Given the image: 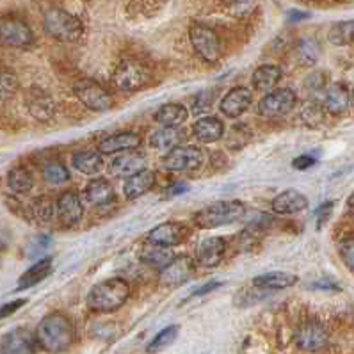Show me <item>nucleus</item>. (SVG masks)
Here are the masks:
<instances>
[{
  "label": "nucleus",
  "instance_id": "f257e3e1",
  "mask_svg": "<svg viewBox=\"0 0 354 354\" xmlns=\"http://www.w3.org/2000/svg\"><path fill=\"white\" fill-rule=\"evenodd\" d=\"M75 326L64 313H48L36 328L38 346L48 353H63L75 342Z\"/></svg>",
  "mask_w": 354,
  "mask_h": 354
},
{
  "label": "nucleus",
  "instance_id": "f03ea898",
  "mask_svg": "<svg viewBox=\"0 0 354 354\" xmlns=\"http://www.w3.org/2000/svg\"><path fill=\"white\" fill-rule=\"evenodd\" d=\"M130 285L123 278H109L96 283L88 294V306L93 312L111 313L120 310L130 297Z\"/></svg>",
  "mask_w": 354,
  "mask_h": 354
},
{
  "label": "nucleus",
  "instance_id": "7ed1b4c3",
  "mask_svg": "<svg viewBox=\"0 0 354 354\" xmlns=\"http://www.w3.org/2000/svg\"><path fill=\"white\" fill-rule=\"evenodd\" d=\"M246 214V205L239 200H230V201H216L212 205H207L201 210H198L192 216V223L198 228L203 230H212L219 228V226L232 225L237 223L241 217Z\"/></svg>",
  "mask_w": 354,
  "mask_h": 354
},
{
  "label": "nucleus",
  "instance_id": "20e7f679",
  "mask_svg": "<svg viewBox=\"0 0 354 354\" xmlns=\"http://www.w3.org/2000/svg\"><path fill=\"white\" fill-rule=\"evenodd\" d=\"M43 26H45L46 32L57 41L75 43L84 36L82 21L64 9H48L43 18Z\"/></svg>",
  "mask_w": 354,
  "mask_h": 354
},
{
  "label": "nucleus",
  "instance_id": "39448f33",
  "mask_svg": "<svg viewBox=\"0 0 354 354\" xmlns=\"http://www.w3.org/2000/svg\"><path fill=\"white\" fill-rule=\"evenodd\" d=\"M189 39L198 55L210 64H216L223 57V43L219 34L205 24H192Z\"/></svg>",
  "mask_w": 354,
  "mask_h": 354
},
{
  "label": "nucleus",
  "instance_id": "423d86ee",
  "mask_svg": "<svg viewBox=\"0 0 354 354\" xmlns=\"http://www.w3.org/2000/svg\"><path fill=\"white\" fill-rule=\"evenodd\" d=\"M150 80V71L138 59H125L121 61L113 75V82L118 91L136 93L146 86Z\"/></svg>",
  "mask_w": 354,
  "mask_h": 354
},
{
  "label": "nucleus",
  "instance_id": "0eeeda50",
  "mask_svg": "<svg viewBox=\"0 0 354 354\" xmlns=\"http://www.w3.org/2000/svg\"><path fill=\"white\" fill-rule=\"evenodd\" d=\"M205 162H207V153L198 146H175L162 158V166L175 173L200 169Z\"/></svg>",
  "mask_w": 354,
  "mask_h": 354
},
{
  "label": "nucleus",
  "instance_id": "6e6552de",
  "mask_svg": "<svg viewBox=\"0 0 354 354\" xmlns=\"http://www.w3.org/2000/svg\"><path fill=\"white\" fill-rule=\"evenodd\" d=\"M73 93L84 107L91 109L95 113H107L114 105L113 95L95 80L84 79L73 86Z\"/></svg>",
  "mask_w": 354,
  "mask_h": 354
},
{
  "label": "nucleus",
  "instance_id": "1a4fd4ad",
  "mask_svg": "<svg viewBox=\"0 0 354 354\" xmlns=\"http://www.w3.org/2000/svg\"><path fill=\"white\" fill-rule=\"evenodd\" d=\"M296 102L297 95L292 89H272L259 102L257 113L267 120H276V118H281L290 113L292 109L296 107Z\"/></svg>",
  "mask_w": 354,
  "mask_h": 354
},
{
  "label": "nucleus",
  "instance_id": "9d476101",
  "mask_svg": "<svg viewBox=\"0 0 354 354\" xmlns=\"http://www.w3.org/2000/svg\"><path fill=\"white\" fill-rule=\"evenodd\" d=\"M0 41L11 48H27L32 45L34 34L26 21L9 17L0 21Z\"/></svg>",
  "mask_w": 354,
  "mask_h": 354
},
{
  "label": "nucleus",
  "instance_id": "9b49d317",
  "mask_svg": "<svg viewBox=\"0 0 354 354\" xmlns=\"http://www.w3.org/2000/svg\"><path fill=\"white\" fill-rule=\"evenodd\" d=\"M294 340L299 349L306 351V353H317L328 346L329 333L328 329L319 322H304L296 329Z\"/></svg>",
  "mask_w": 354,
  "mask_h": 354
},
{
  "label": "nucleus",
  "instance_id": "f8f14e48",
  "mask_svg": "<svg viewBox=\"0 0 354 354\" xmlns=\"http://www.w3.org/2000/svg\"><path fill=\"white\" fill-rule=\"evenodd\" d=\"M194 269H196V266H194L191 257L180 254V257H175L171 260L164 269H160L158 279L166 287H180V285L187 283V279L194 274Z\"/></svg>",
  "mask_w": 354,
  "mask_h": 354
},
{
  "label": "nucleus",
  "instance_id": "ddd939ff",
  "mask_svg": "<svg viewBox=\"0 0 354 354\" xmlns=\"http://www.w3.org/2000/svg\"><path fill=\"white\" fill-rule=\"evenodd\" d=\"M36 346H38L36 333H30L27 328L13 329L0 340L2 354H34Z\"/></svg>",
  "mask_w": 354,
  "mask_h": 354
},
{
  "label": "nucleus",
  "instance_id": "4468645a",
  "mask_svg": "<svg viewBox=\"0 0 354 354\" xmlns=\"http://www.w3.org/2000/svg\"><path fill=\"white\" fill-rule=\"evenodd\" d=\"M187 228L180 223H162V225L155 226L150 230L148 234V244H155V246H166V248H175L178 246L180 242H184L187 237Z\"/></svg>",
  "mask_w": 354,
  "mask_h": 354
},
{
  "label": "nucleus",
  "instance_id": "2eb2a0df",
  "mask_svg": "<svg viewBox=\"0 0 354 354\" xmlns=\"http://www.w3.org/2000/svg\"><path fill=\"white\" fill-rule=\"evenodd\" d=\"M253 104V95L248 88H242V86H237V88L230 89L225 96L219 102V111L225 114L226 118H239L246 113L248 109Z\"/></svg>",
  "mask_w": 354,
  "mask_h": 354
},
{
  "label": "nucleus",
  "instance_id": "dca6fc26",
  "mask_svg": "<svg viewBox=\"0 0 354 354\" xmlns=\"http://www.w3.org/2000/svg\"><path fill=\"white\" fill-rule=\"evenodd\" d=\"M59 221L64 226H73L84 217V205L77 191H64L55 203Z\"/></svg>",
  "mask_w": 354,
  "mask_h": 354
},
{
  "label": "nucleus",
  "instance_id": "f3484780",
  "mask_svg": "<svg viewBox=\"0 0 354 354\" xmlns=\"http://www.w3.org/2000/svg\"><path fill=\"white\" fill-rule=\"evenodd\" d=\"M142 145V139L139 133L132 132V130H121V132L113 133L105 138L104 141L98 145V151L102 155H113L118 151H133L138 150Z\"/></svg>",
  "mask_w": 354,
  "mask_h": 354
},
{
  "label": "nucleus",
  "instance_id": "a211bd4d",
  "mask_svg": "<svg viewBox=\"0 0 354 354\" xmlns=\"http://www.w3.org/2000/svg\"><path fill=\"white\" fill-rule=\"evenodd\" d=\"M84 198L91 207L105 209V207H111L116 201V191H114L109 180L95 178L84 189Z\"/></svg>",
  "mask_w": 354,
  "mask_h": 354
},
{
  "label": "nucleus",
  "instance_id": "6ab92c4d",
  "mask_svg": "<svg viewBox=\"0 0 354 354\" xmlns=\"http://www.w3.org/2000/svg\"><path fill=\"white\" fill-rule=\"evenodd\" d=\"M271 209L272 212L281 214V216H294L308 209V198L296 189H287L272 200Z\"/></svg>",
  "mask_w": 354,
  "mask_h": 354
},
{
  "label": "nucleus",
  "instance_id": "aec40b11",
  "mask_svg": "<svg viewBox=\"0 0 354 354\" xmlns=\"http://www.w3.org/2000/svg\"><path fill=\"white\" fill-rule=\"evenodd\" d=\"M26 104L30 116L38 121H50L55 116V104L52 96L41 89H32L27 93Z\"/></svg>",
  "mask_w": 354,
  "mask_h": 354
},
{
  "label": "nucleus",
  "instance_id": "412c9836",
  "mask_svg": "<svg viewBox=\"0 0 354 354\" xmlns=\"http://www.w3.org/2000/svg\"><path fill=\"white\" fill-rule=\"evenodd\" d=\"M146 157L142 153H138V151H130V153L120 155L111 162L109 166V171L111 175L120 176V178H129V176L136 175L139 171L146 169Z\"/></svg>",
  "mask_w": 354,
  "mask_h": 354
},
{
  "label": "nucleus",
  "instance_id": "4be33fe9",
  "mask_svg": "<svg viewBox=\"0 0 354 354\" xmlns=\"http://www.w3.org/2000/svg\"><path fill=\"white\" fill-rule=\"evenodd\" d=\"M226 251V242L223 237H207L200 242L198 246V262L203 267H212L219 266L225 257Z\"/></svg>",
  "mask_w": 354,
  "mask_h": 354
},
{
  "label": "nucleus",
  "instance_id": "5701e85b",
  "mask_svg": "<svg viewBox=\"0 0 354 354\" xmlns=\"http://www.w3.org/2000/svg\"><path fill=\"white\" fill-rule=\"evenodd\" d=\"M324 109L331 114H344L351 105V93L347 86L340 82L331 84L324 91Z\"/></svg>",
  "mask_w": 354,
  "mask_h": 354
},
{
  "label": "nucleus",
  "instance_id": "b1692460",
  "mask_svg": "<svg viewBox=\"0 0 354 354\" xmlns=\"http://www.w3.org/2000/svg\"><path fill=\"white\" fill-rule=\"evenodd\" d=\"M192 136L201 142H216L225 136V123L216 116H205L192 125Z\"/></svg>",
  "mask_w": 354,
  "mask_h": 354
},
{
  "label": "nucleus",
  "instance_id": "393cba45",
  "mask_svg": "<svg viewBox=\"0 0 354 354\" xmlns=\"http://www.w3.org/2000/svg\"><path fill=\"white\" fill-rule=\"evenodd\" d=\"M281 75H283V71H281L279 66H276V64H262V66H259L253 71L251 84H253V88L257 91L269 93L278 86L279 80H281Z\"/></svg>",
  "mask_w": 354,
  "mask_h": 354
},
{
  "label": "nucleus",
  "instance_id": "a878e982",
  "mask_svg": "<svg viewBox=\"0 0 354 354\" xmlns=\"http://www.w3.org/2000/svg\"><path fill=\"white\" fill-rule=\"evenodd\" d=\"M155 185V173L150 169H142L136 175L129 176L123 185V192H125L127 200H138L142 194L150 191Z\"/></svg>",
  "mask_w": 354,
  "mask_h": 354
},
{
  "label": "nucleus",
  "instance_id": "bb28decb",
  "mask_svg": "<svg viewBox=\"0 0 354 354\" xmlns=\"http://www.w3.org/2000/svg\"><path fill=\"white\" fill-rule=\"evenodd\" d=\"M297 283V276L292 274V272H283V271H272L266 272V274L254 276L253 285L254 287L266 288V290H283V288L292 287V285Z\"/></svg>",
  "mask_w": 354,
  "mask_h": 354
},
{
  "label": "nucleus",
  "instance_id": "cd10ccee",
  "mask_svg": "<svg viewBox=\"0 0 354 354\" xmlns=\"http://www.w3.org/2000/svg\"><path fill=\"white\" fill-rule=\"evenodd\" d=\"M189 118V111L182 104H164L158 107L157 113L153 114V120L162 127H176L178 129L182 123H185Z\"/></svg>",
  "mask_w": 354,
  "mask_h": 354
},
{
  "label": "nucleus",
  "instance_id": "c85d7f7f",
  "mask_svg": "<svg viewBox=\"0 0 354 354\" xmlns=\"http://www.w3.org/2000/svg\"><path fill=\"white\" fill-rule=\"evenodd\" d=\"M182 139H184V133L180 132L176 127H162V129L151 132L150 146L155 148V150L169 151L175 146H178Z\"/></svg>",
  "mask_w": 354,
  "mask_h": 354
},
{
  "label": "nucleus",
  "instance_id": "c756f323",
  "mask_svg": "<svg viewBox=\"0 0 354 354\" xmlns=\"http://www.w3.org/2000/svg\"><path fill=\"white\" fill-rule=\"evenodd\" d=\"M52 272V259H41L34 266H30L24 274L20 276L18 281V290H26V288L34 287V285L41 283L43 279Z\"/></svg>",
  "mask_w": 354,
  "mask_h": 354
},
{
  "label": "nucleus",
  "instance_id": "7c9ffc66",
  "mask_svg": "<svg viewBox=\"0 0 354 354\" xmlns=\"http://www.w3.org/2000/svg\"><path fill=\"white\" fill-rule=\"evenodd\" d=\"M71 164L82 175H96L104 169V157L100 151H79L71 157Z\"/></svg>",
  "mask_w": 354,
  "mask_h": 354
},
{
  "label": "nucleus",
  "instance_id": "2f4dec72",
  "mask_svg": "<svg viewBox=\"0 0 354 354\" xmlns=\"http://www.w3.org/2000/svg\"><path fill=\"white\" fill-rule=\"evenodd\" d=\"M175 259V253L171 251V248L166 246H155V244H148L145 250L141 251V260L146 266L153 267V269H164L171 260Z\"/></svg>",
  "mask_w": 354,
  "mask_h": 354
},
{
  "label": "nucleus",
  "instance_id": "473e14b6",
  "mask_svg": "<svg viewBox=\"0 0 354 354\" xmlns=\"http://www.w3.org/2000/svg\"><path fill=\"white\" fill-rule=\"evenodd\" d=\"M9 189L17 194H26L34 187V176L27 167H13L8 173Z\"/></svg>",
  "mask_w": 354,
  "mask_h": 354
},
{
  "label": "nucleus",
  "instance_id": "72a5a7b5",
  "mask_svg": "<svg viewBox=\"0 0 354 354\" xmlns=\"http://www.w3.org/2000/svg\"><path fill=\"white\" fill-rule=\"evenodd\" d=\"M178 331L180 328L176 324L167 326V328H164L162 331H158V333L153 337V340H151L150 344H148V347H146V353L148 354L162 353L164 349L173 346V342H175L176 337H178Z\"/></svg>",
  "mask_w": 354,
  "mask_h": 354
},
{
  "label": "nucleus",
  "instance_id": "f704fd0d",
  "mask_svg": "<svg viewBox=\"0 0 354 354\" xmlns=\"http://www.w3.org/2000/svg\"><path fill=\"white\" fill-rule=\"evenodd\" d=\"M329 41L337 46L349 45L354 41V20L349 21H340V24H335L329 30Z\"/></svg>",
  "mask_w": 354,
  "mask_h": 354
},
{
  "label": "nucleus",
  "instance_id": "c9c22d12",
  "mask_svg": "<svg viewBox=\"0 0 354 354\" xmlns=\"http://www.w3.org/2000/svg\"><path fill=\"white\" fill-rule=\"evenodd\" d=\"M30 217L36 219L39 223H48L54 217V203L48 198H38V200H34L32 205H30Z\"/></svg>",
  "mask_w": 354,
  "mask_h": 354
},
{
  "label": "nucleus",
  "instance_id": "e433bc0d",
  "mask_svg": "<svg viewBox=\"0 0 354 354\" xmlns=\"http://www.w3.org/2000/svg\"><path fill=\"white\" fill-rule=\"evenodd\" d=\"M43 175H45L46 182H50V184H66L68 180H70V171L68 167L64 166L63 162H59V160H52L45 166L43 169Z\"/></svg>",
  "mask_w": 354,
  "mask_h": 354
},
{
  "label": "nucleus",
  "instance_id": "4c0bfd02",
  "mask_svg": "<svg viewBox=\"0 0 354 354\" xmlns=\"http://www.w3.org/2000/svg\"><path fill=\"white\" fill-rule=\"evenodd\" d=\"M20 84L13 71L0 70V100H9L17 95Z\"/></svg>",
  "mask_w": 354,
  "mask_h": 354
},
{
  "label": "nucleus",
  "instance_id": "58836bf2",
  "mask_svg": "<svg viewBox=\"0 0 354 354\" xmlns=\"http://www.w3.org/2000/svg\"><path fill=\"white\" fill-rule=\"evenodd\" d=\"M299 59L304 64H315L319 61V55H321V50H319V45L313 43L312 39H304L299 45Z\"/></svg>",
  "mask_w": 354,
  "mask_h": 354
},
{
  "label": "nucleus",
  "instance_id": "ea45409f",
  "mask_svg": "<svg viewBox=\"0 0 354 354\" xmlns=\"http://www.w3.org/2000/svg\"><path fill=\"white\" fill-rule=\"evenodd\" d=\"M230 13L237 18H246L257 8V0H230L228 2Z\"/></svg>",
  "mask_w": 354,
  "mask_h": 354
},
{
  "label": "nucleus",
  "instance_id": "a19ab883",
  "mask_svg": "<svg viewBox=\"0 0 354 354\" xmlns=\"http://www.w3.org/2000/svg\"><path fill=\"white\" fill-rule=\"evenodd\" d=\"M338 254H340L342 262L346 263V267L354 274V237L344 239L338 244Z\"/></svg>",
  "mask_w": 354,
  "mask_h": 354
},
{
  "label": "nucleus",
  "instance_id": "79ce46f5",
  "mask_svg": "<svg viewBox=\"0 0 354 354\" xmlns=\"http://www.w3.org/2000/svg\"><path fill=\"white\" fill-rule=\"evenodd\" d=\"M214 104V95L212 91H203L200 95H196V98L192 100V109H194V113L196 114H203L209 113L210 109H212Z\"/></svg>",
  "mask_w": 354,
  "mask_h": 354
},
{
  "label": "nucleus",
  "instance_id": "37998d69",
  "mask_svg": "<svg viewBox=\"0 0 354 354\" xmlns=\"http://www.w3.org/2000/svg\"><path fill=\"white\" fill-rule=\"evenodd\" d=\"M324 105L321 104H312L308 105V107L304 109L303 113V118L306 123H310V125H317V123H321L322 120H324Z\"/></svg>",
  "mask_w": 354,
  "mask_h": 354
},
{
  "label": "nucleus",
  "instance_id": "c03bdc74",
  "mask_svg": "<svg viewBox=\"0 0 354 354\" xmlns=\"http://www.w3.org/2000/svg\"><path fill=\"white\" fill-rule=\"evenodd\" d=\"M304 86H306V89H310V91L313 93L321 91V89L326 88V73H322V71H315V73L306 77Z\"/></svg>",
  "mask_w": 354,
  "mask_h": 354
},
{
  "label": "nucleus",
  "instance_id": "a18cd8bd",
  "mask_svg": "<svg viewBox=\"0 0 354 354\" xmlns=\"http://www.w3.org/2000/svg\"><path fill=\"white\" fill-rule=\"evenodd\" d=\"M26 303H27L26 299H15V301H11V303L2 304V306H0V319H6V317L17 313L18 310H20Z\"/></svg>",
  "mask_w": 354,
  "mask_h": 354
},
{
  "label": "nucleus",
  "instance_id": "49530a36",
  "mask_svg": "<svg viewBox=\"0 0 354 354\" xmlns=\"http://www.w3.org/2000/svg\"><path fill=\"white\" fill-rule=\"evenodd\" d=\"M221 281H209V283L201 285L200 288H196V290L192 292V297H200V296H207V294H210L212 290H216V288L221 287Z\"/></svg>",
  "mask_w": 354,
  "mask_h": 354
},
{
  "label": "nucleus",
  "instance_id": "de8ad7c7",
  "mask_svg": "<svg viewBox=\"0 0 354 354\" xmlns=\"http://www.w3.org/2000/svg\"><path fill=\"white\" fill-rule=\"evenodd\" d=\"M313 164H315V158H313L312 155H301V157L294 158L292 166L296 167V169H308Z\"/></svg>",
  "mask_w": 354,
  "mask_h": 354
},
{
  "label": "nucleus",
  "instance_id": "09e8293b",
  "mask_svg": "<svg viewBox=\"0 0 354 354\" xmlns=\"http://www.w3.org/2000/svg\"><path fill=\"white\" fill-rule=\"evenodd\" d=\"M312 287L321 288V290H340V287L335 281H331V279H319V281L312 283Z\"/></svg>",
  "mask_w": 354,
  "mask_h": 354
},
{
  "label": "nucleus",
  "instance_id": "8fccbe9b",
  "mask_svg": "<svg viewBox=\"0 0 354 354\" xmlns=\"http://www.w3.org/2000/svg\"><path fill=\"white\" fill-rule=\"evenodd\" d=\"M331 209H333V203H324L322 207H319V210H317V217H319V226L324 225V221L328 219L329 214H331Z\"/></svg>",
  "mask_w": 354,
  "mask_h": 354
},
{
  "label": "nucleus",
  "instance_id": "3c124183",
  "mask_svg": "<svg viewBox=\"0 0 354 354\" xmlns=\"http://www.w3.org/2000/svg\"><path fill=\"white\" fill-rule=\"evenodd\" d=\"M187 185L185 184H178V185H173V187L167 189V194H173V196H178V194H182V192L187 191Z\"/></svg>",
  "mask_w": 354,
  "mask_h": 354
},
{
  "label": "nucleus",
  "instance_id": "603ef678",
  "mask_svg": "<svg viewBox=\"0 0 354 354\" xmlns=\"http://www.w3.org/2000/svg\"><path fill=\"white\" fill-rule=\"evenodd\" d=\"M347 205H349L351 209H354V194H351V198L347 200Z\"/></svg>",
  "mask_w": 354,
  "mask_h": 354
},
{
  "label": "nucleus",
  "instance_id": "864d4df0",
  "mask_svg": "<svg viewBox=\"0 0 354 354\" xmlns=\"http://www.w3.org/2000/svg\"><path fill=\"white\" fill-rule=\"evenodd\" d=\"M4 242H6V239L2 237V232H0V248L4 246Z\"/></svg>",
  "mask_w": 354,
  "mask_h": 354
},
{
  "label": "nucleus",
  "instance_id": "5fc2aeb1",
  "mask_svg": "<svg viewBox=\"0 0 354 354\" xmlns=\"http://www.w3.org/2000/svg\"><path fill=\"white\" fill-rule=\"evenodd\" d=\"M351 104H353V107H354V91L351 93Z\"/></svg>",
  "mask_w": 354,
  "mask_h": 354
},
{
  "label": "nucleus",
  "instance_id": "6e6d98bb",
  "mask_svg": "<svg viewBox=\"0 0 354 354\" xmlns=\"http://www.w3.org/2000/svg\"><path fill=\"white\" fill-rule=\"evenodd\" d=\"M0 354H2V351H0Z\"/></svg>",
  "mask_w": 354,
  "mask_h": 354
}]
</instances>
